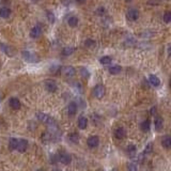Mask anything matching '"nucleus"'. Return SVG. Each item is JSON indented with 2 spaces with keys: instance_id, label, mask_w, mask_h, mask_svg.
<instances>
[{
  "instance_id": "nucleus-1",
  "label": "nucleus",
  "mask_w": 171,
  "mask_h": 171,
  "mask_svg": "<svg viewBox=\"0 0 171 171\" xmlns=\"http://www.w3.org/2000/svg\"><path fill=\"white\" fill-rule=\"evenodd\" d=\"M35 117H37V119L39 120L40 122L44 123V124L49 125V126H50V127L56 126V123H55V121H54V120H52V119H51V118L49 117L48 115H46V113L38 112L37 115H35Z\"/></svg>"
},
{
  "instance_id": "nucleus-2",
  "label": "nucleus",
  "mask_w": 171,
  "mask_h": 171,
  "mask_svg": "<svg viewBox=\"0 0 171 171\" xmlns=\"http://www.w3.org/2000/svg\"><path fill=\"white\" fill-rule=\"evenodd\" d=\"M139 16H140L139 11L137 10V9H135V8H133V9H130V10L127 11V13H126L127 20H130V22H136V20H138Z\"/></svg>"
},
{
  "instance_id": "nucleus-3",
  "label": "nucleus",
  "mask_w": 171,
  "mask_h": 171,
  "mask_svg": "<svg viewBox=\"0 0 171 171\" xmlns=\"http://www.w3.org/2000/svg\"><path fill=\"white\" fill-rule=\"evenodd\" d=\"M93 95L95 96L96 98H98V100H100V98H104V95H105V87L103 85H98L94 87V89H93Z\"/></svg>"
},
{
  "instance_id": "nucleus-4",
  "label": "nucleus",
  "mask_w": 171,
  "mask_h": 171,
  "mask_svg": "<svg viewBox=\"0 0 171 171\" xmlns=\"http://www.w3.org/2000/svg\"><path fill=\"white\" fill-rule=\"evenodd\" d=\"M44 86H45V89L50 93L56 92L57 89H58V86H57L56 81L52 80V79H47V80L45 81Z\"/></svg>"
},
{
  "instance_id": "nucleus-5",
  "label": "nucleus",
  "mask_w": 171,
  "mask_h": 171,
  "mask_svg": "<svg viewBox=\"0 0 171 171\" xmlns=\"http://www.w3.org/2000/svg\"><path fill=\"white\" fill-rule=\"evenodd\" d=\"M22 58H24L27 62H37L38 61V57L35 56V54L30 52V51H28V50L22 51Z\"/></svg>"
},
{
  "instance_id": "nucleus-6",
  "label": "nucleus",
  "mask_w": 171,
  "mask_h": 171,
  "mask_svg": "<svg viewBox=\"0 0 171 171\" xmlns=\"http://www.w3.org/2000/svg\"><path fill=\"white\" fill-rule=\"evenodd\" d=\"M87 144H88V147L93 149V148H96L100 144V138L98 136H91L89 137L88 139H87Z\"/></svg>"
},
{
  "instance_id": "nucleus-7",
  "label": "nucleus",
  "mask_w": 171,
  "mask_h": 171,
  "mask_svg": "<svg viewBox=\"0 0 171 171\" xmlns=\"http://www.w3.org/2000/svg\"><path fill=\"white\" fill-rule=\"evenodd\" d=\"M62 73H63V75L65 76V77H68V78H71V77H74L76 74V70L75 68H73V66H64L63 68H62Z\"/></svg>"
},
{
  "instance_id": "nucleus-8",
  "label": "nucleus",
  "mask_w": 171,
  "mask_h": 171,
  "mask_svg": "<svg viewBox=\"0 0 171 171\" xmlns=\"http://www.w3.org/2000/svg\"><path fill=\"white\" fill-rule=\"evenodd\" d=\"M28 149V141L26 139H18V144H17V151L20 153L26 152V150Z\"/></svg>"
},
{
  "instance_id": "nucleus-9",
  "label": "nucleus",
  "mask_w": 171,
  "mask_h": 171,
  "mask_svg": "<svg viewBox=\"0 0 171 171\" xmlns=\"http://www.w3.org/2000/svg\"><path fill=\"white\" fill-rule=\"evenodd\" d=\"M9 105H10V107L12 108V109L18 110L20 107H22V103H20V100L17 98H10V100H9Z\"/></svg>"
},
{
  "instance_id": "nucleus-10",
  "label": "nucleus",
  "mask_w": 171,
  "mask_h": 171,
  "mask_svg": "<svg viewBox=\"0 0 171 171\" xmlns=\"http://www.w3.org/2000/svg\"><path fill=\"white\" fill-rule=\"evenodd\" d=\"M125 136H126V130H125L124 127H118V128H116L115 137L117 138V139L122 140L125 138Z\"/></svg>"
},
{
  "instance_id": "nucleus-11",
  "label": "nucleus",
  "mask_w": 171,
  "mask_h": 171,
  "mask_svg": "<svg viewBox=\"0 0 171 171\" xmlns=\"http://www.w3.org/2000/svg\"><path fill=\"white\" fill-rule=\"evenodd\" d=\"M41 34H42V28H41V26H39V25L34 26V27L31 29V31H30V37H31L32 39H38Z\"/></svg>"
},
{
  "instance_id": "nucleus-12",
  "label": "nucleus",
  "mask_w": 171,
  "mask_h": 171,
  "mask_svg": "<svg viewBox=\"0 0 171 171\" xmlns=\"http://www.w3.org/2000/svg\"><path fill=\"white\" fill-rule=\"evenodd\" d=\"M154 127L157 132H160L164 127V119L161 117H156L154 120Z\"/></svg>"
},
{
  "instance_id": "nucleus-13",
  "label": "nucleus",
  "mask_w": 171,
  "mask_h": 171,
  "mask_svg": "<svg viewBox=\"0 0 171 171\" xmlns=\"http://www.w3.org/2000/svg\"><path fill=\"white\" fill-rule=\"evenodd\" d=\"M59 160L61 161L63 165H70L72 163V156L68 153H62L59 156Z\"/></svg>"
},
{
  "instance_id": "nucleus-14",
  "label": "nucleus",
  "mask_w": 171,
  "mask_h": 171,
  "mask_svg": "<svg viewBox=\"0 0 171 171\" xmlns=\"http://www.w3.org/2000/svg\"><path fill=\"white\" fill-rule=\"evenodd\" d=\"M77 125H78V127L80 130L87 128V126H88V119L86 117H83V116H80L78 118V120H77Z\"/></svg>"
},
{
  "instance_id": "nucleus-15",
  "label": "nucleus",
  "mask_w": 171,
  "mask_h": 171,
  "mask_svg": "<svg viewBox=\"0 0 171 171\" xmlns=\"http://www.w3.org/2000/svg\"><path fill=\"white\" fill-rule=\"evenodd\" d=\"M149 81L153 87H155V88L160 86V79H159L156 75H154V74H151V75L149 76Z\"/></svg>"
},
{
  "instance_id": "nucleus-16",
  "label": "nucleus",
  "mask_w": 171,
  "mask_h": 171,
  "mask_svg": "<svg viewBox=\"0 0 171 171\" xmlns=\"http://www.w3.org/2000/svg\"><path fill=\"white\" fill-rule=\"evenodd\" d=\"M77 112V104L75 102H71L68 106V113L70 116H74Z\"/></svg>"
},
{
  "instance_id": "nucleus-17",
  "label": "nucleus",
  "mask_w": 171,
  "mask_h": 171,
  "mask_svg": "<svg viewBox=\"0 0 171 171\" xmlns=\"http://www.w3.org/2000/svg\"><path fill=\"white\" fill-rule=\"evenodd\" d=\"M140 128H141V130L144 133L150 132V130H151V122H150V120L147 119V120H144L143 122H141Z\"/></svg>"
},
{
  "instance_id": "nucleus-18",
  "label": "nucleus",
  "mask_w": 171,
  "mask_h": 171,
  "mask_svg": "<svg viewBox=\"0 0 171 171\" xmlns=\"http://www.w3.org/2000/svg\"><path fill=\"white\" fill-rule=\"evenodd\" d=\"M0 16L2 18H9L11 16V10L7 7H2L0 9Z\"/></svg>"
},
{
  "instance_id": "nucleus-19",
  "label": "nucleus",
  "mask_w": 171,
  "mask_h": 171,
  "mask_svg": "<svg viewBox=\"0 0 171 171\" xmlns=\"http://www.w3.org/2000/svg\"><path fill=\"white\" fill-rule=\"evenodd\" d=\"M136 151H137V149H136V146H135V144H128L126 147V153L130 157H134V155L136 154Z\"/></svg>"
},
{
  "instance_id": "nucleus-20",
  "label": "nucleus",
  "mask_w": 171,
  "mask_h": 171,
  "mask_svg": "<svg viewBox=\"0 0 171 171\" xmlns=\"http://www.w3.org/2000/svg\"><path fill=\"white\" fill-rule=\"evenodd\" d=\"M161 146L165 148V149H170L171 148V137L166 136L161 139Z\"/></svg>"
},
{
  "instance_id": "nucleus-21",
  "label": "nucleus",
  "mask_w": 171,
  "mask_h": 171,
  "mask_svg": "<svg viewBox=\"0 0 171 171\" xmlns=\"http://www.w3.org/2000/svg\"><path fill=\"white\" fill-rule=\"evenodd\" d=\"M78 17L77 16H71L70 18H68V24L70 27L74 28V27H77V25H78Z\"/></svg>"
},
{
  "instance_id": "nucleus-22",
  "label": "nucleus",
  "mask_w": 171,
  "mask_h": 171,
  "mask_svg": "<svg viewBox=\"0 0 171 171\" xmlns=\"http://www.w3.org/2000/svg\"><path fill=\"white\" fill-rule=\"evenodd\" d=\"M108 71H109L110 74H112V75H118L119 73H121L122 68H121L120 65H112L108 68Z\"/></svg>"
},
{
  "instance_id": "nucleus-23",
  "label": "nucleus",
  "mask_w": 171,
  "mask_h": 171,
  "mask_svg": "<svg viewBox=\"0 0 171 171\" xmlns=\"http://www.w3.org/2000/svg\"><path fill=\"white\" fill-rule=\"evenodd\" d=\"M17 144H18V139L17 138H11L9 141V149L11 151H14L17 149Z\"/></svg>"
},
{
  "instance_id": "nucleus-24",
  "label": "nucleus",
  "mask_w": 171,
  "mask_h": 171,
  "mask_svg": "<svg viewBox=\"0 0 171 171\" xmlns=\"http://www.w3.org/2000/svg\"><path fill=\"white\" fill-rule=\"evenodd\" d=\"M111 61H112V59H111V57H109V56H104V57H102V58L100 59V64H104V65L110 64V63H111Z\"/></svg>"
},
{
  "instance_id": "nucleus-25",
  "label": "nucleus",
  "mask_w": 171,
  "mask_h": 171,
  "mask_svg": "<svg viewBox=\"0 0 171 171\" xmlns=\"http://www.w3.org/2000/svg\"><path fill=\"white\" fill-rule=\"evenodd\" d=\"M68 139L71 140L72 142H75V143H77V142L79 141L78 133H72V134H70V135H68Z\"/></svg>"
},
{
  "instance_id": "nucleus-26",
  "label": "nucleus",
  "mask_w": 171,
  "mask_h": 171,
  "mask_svg": "<svg viewBox=\"0 0 171 171\" xmlns=\"http://www.w3.org/2000/svg\"><path fill=\"white\" fill-rule=\"evenodd\" d=\"M74 51H75L74 47H65V48H63V50H62V55H63V56H71Z\"/></svg>"
},
{
  "instance_id": "nucleus-27",
  "label": "nucleus",
  "mask_w": 171,
  "mask_h": 171,
  "mask_svg": "<svg viewBox=\"0 0 171 171\" xmlns=\"http://www.w3.org/2000/svg\"><path fill=\"white\" fill-rule=\"evenodd\" d=\"M163 20H164L165 22H167V24L171 22V12L170 11H167V12L164 13V15H163Z\"/></svg>"
},
{
  "instance_id": "nucleus-28",
  "label": "nucleus",
  "mask_w": 171,
  "mask_h": 171,
  "mask_svg": "<svg viewBox=\"0 0 171 171\" xmlns=\"http://www.w3.org/2000/svg\"><path fill=\"white\" fill-rule=\"evenodd\" d=\"M51 138H52V135H51L49 132L44 133V134H43V136H42V139H43V141H44V142H48V141H50Z\"/></svg>"
},
{
  "instance_id": "nucleus-29",
  "label": "nucleus",
  "mask_w": 171,
  "mask_h": 171,
  "mask_svg": "<svg viewBox=\"0 0 171 171\" xmlns=\"http://www.w3.org/2000/svg\"><path fill=\"white\" fill-rule=\"evenodd\" d=\"M80 75L82 76L83 78H89L90 73H89V71L86 68H80Z\"/></svg>"
},
{
  "instance_id": "nucleus-30",
  "label": "nucleus",
  "mask_w": 171,
  "mask_h": 171,
  "mask_svg": "<svg viewBox=\"0 0 171 171\" xmlns=\"http://www.w3.org/2000/svg\"><path fill=\"white\" fill-rule=\"evenodd\" d=\"M127 170L128 171H138V166L135 163H130L127 165Z\"/></svg>"
},
{
  "instance_id": "nucleus-31",
  "label": "nucleus",
  "mask_w": 171,
  "mask_h": 171,
  "mask_svg": "<svg viewBox=\"0 0 171 171\" xmlns=\"http://www.w3.org/2000/svg\"><path fill=\"white\" fill-rule=\"evenodd\" d=\"M85 45L87 47H93V46H95V41L92 39H87L85 41Z\"/></svg>"
},
{
  "instance_id": "nucleus-32",
  "label": "nucleus",
  "mask_w": 171,
  "mask_h": 171,
  "mask_svg": "<svg viewBox=\"0 0 171 171\" xmlns=\"http://www.w3.org/2000/svg\"><path fill=\"white\" fill-rule=\"evenodd\" d=\"M152 151H153V144L149 143V144H147V147H146V149H144L143 153L144 154H149V153H151Z\"/></svg>"
},
{
  "instance_id": "nucleus-33",
  "label": "nucleus",
  "mask_w": 171,
  "mask_h": 171,
  "mask_svg": "<svg viewBox=\"0 0 171 171\" xmlns=\"http://www.w3.org/2000/svg\"><path fill=\"white\" fill-rule=\"evenodd\" d=\"M47 18H48L49 22H51V24L55 22V15L52 14V12H47Z\"/></svg>"
},
{
  "instance_id": "nucleus-34",
  "label": "nucleus",
  "mask_w": 171,
  "mask_h": 171,
  "mask_svg": "<svg viewBox=\"0 0 171 171\" xmlns=\"http://www.w3.org/2000/svg\"><path fill=\"white\" fill-rule=\"evenodd\" d=\"M104 13H105V9L104 8H98V14H104Z\"/></svg>"
},
{
  "instance_id": "nucleus-35",
  "label": "nucleus",
  "mask_w": 171,
  "mask_h": 171,
  "mask_svg": "<svg viewBox=\"0 0 171 171\" xmlns=\"http://www.w3.org/2000/svg\"><path fill=\"white\" fill-rule=\"evenodd\" d=\"M87 0H76V2L79 3V4H82V3H85Z\"/></svg>"
},
{
  "instance_id": "nucleus-36",
  "label": "nucleus",
  "mask_w": 171,
  "mask_h": 171,
  "mask_svg": "<svg viewBox=\"0 0 171 171\" xmlns=\"http://www.w3.org/2000/svg\"><path fill=\"white\" fill-rule=\"evenodd\" d=\"M154 111H156V107H153L151 109V115H154Z\"/></svg>"
},
{
  "instance_id": "nucleus-37",
  "label": "nucleus",
  "mask_w": 171,
  "mask_h": 171,
  "mask_svg": "<svg viewBox=\"0 0 171 171\" xmlns=\"http://www.w3.org/2000/svg\"><path fill=\"white\" fill-rule=\"evenodd\" d=\"M169 85H170V88H171V78H170V81H169Z\"/></svg>"
},
{
  "instance_id": "nucleus-38",
  "label": "nucleus",
  "mask_w": 171,
  "mask_h": 171,
  "mask_svg": "<svg viewBox=\"0 0 171 171\" xmlns=\"http://www.w3.org/2000/svg\"><path fill=\"white\" fill-rule=\"evenodd\" d=\"M112 171H118V169H112Z\"/></svg>"
},
{
  "instance_id": "nucleus-39",
  "label": "nucleus",
  "mask_w": 171,
  "mask_h": 171,
  "mask_svg": "<svg viewBox=\"0 0 171 171\" xmlns=\"http://www.w3.org/2000/svg\"><path fill=\"white\" fill-rule=\"evenodd\" d=\"M37 171H44V170H41V169H40V170H37Z\"/></svg>"
},
{
  "instance_id": "nucleus-40",
  "label": "nucleus",
  "mask_w": 171,
  "mask_h": 171,
  "mask_svg": "<svg viewBox=\"0 0 171 171\" xmlns=\"http://www.w3.org/2000/svg\"><path fill=\"white\" fill-rule=\"evenodd\" d=\"M0 102H1V96H0Z\"/></svg>"
},
{
  "instance_id": "nucleus-41",
  "label": "nucleus",
  "mask_w": 171,
  "mask_h": 171,
  "mask_svg": "<svg viewBox=\"0 0 171 171\" xmlns=\"http://www.w3.org/2000/svg\"><path fill=\"white\" fill-rule=\"evenodd\" d=\"M57 171H61V170H57Z\"/></svg>"
}]
</instances>
